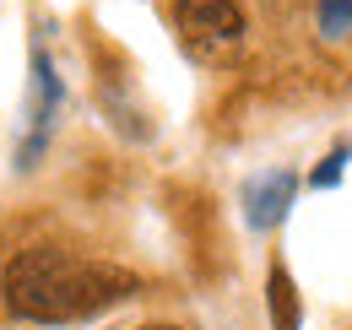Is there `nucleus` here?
<instances>
[{
	"label": "nucleus",
	"instance_id": "nucleus-4",
	"mask_svg": "<svg viewBox=\"0 0 352 330\" xmlns=\"http://www.w3.org/2000/svg\"><path fill=\"white\" fill-rule=\"evenodd\" d=\"M33 87H38V103H33V146H28V157L44 146L49 124L60 114V76H54V65H49L44 49H33Z\"/></svg>",
	"mask_w": 352,
	"mask_h": 330
},
{
	"label": "nucleus",
	"instance_id": "nucleus-2",
	"mask_svg": "<svg viewBox=\"0 0 352 330\" xmlns=\"http://www.w3.org/2000/svg\"><path fill=\"white\" fill-rule=\"evenodd\" d=\"M174 22L190 43L244 38V11H239V0H174Z\"/></svg>",
	"mask_w": 352,
	"mask_h": 330
},
{
	"label": "nucleus",
	"instance_id": "nucleus-7",
	"mask_svg": "<svg viewBox=\"0 0 352 330\" xmlns=\"http://www.w3.org/2000/svg\"><path fill=\"white\" fill-rule=\"evenodd\" d=\"M347 157H352V146H336L325 163L314 168V179H309V184H314V190H331V184H342V173H347Z\"/></svg>",
	"mask_w": 352,
	"mask_h": 330
},
{
	"label": "nucleus",
	"instance_id": "nucleus-1",
	"mask_svg": "<svg viewBox=\"0 0 352 330\" xmlns=\"http://www.w3.org/2000/svg\"><path fill=\"white\" fill-rule=\"evenodd\" d=\"M135 292H141L135 271L109 265V260H76L71 249H54V244L22 249L0 271L6 309L16 320H33V325H71V320H87V314L125 303Z\"/></svg>",
	"mask_w": 352,
	"mask_h": 330
},
{
	"label": "nucleus",
	"instance_id": "nucleus-8",
	"mask_svg": "<svg viewBox=\"0 0 352 330\" xmlns=\"http://www.w3.org/2000/svg\"><path fill=\"white\" fill-rule=\"evenodd\" d=\"M141 330H179V325H141Z\"/></svg>",
	"mask_w": 352,
	"mask_h": 330
},
{
	"label": "nucleus",
	"instance_id": "nucleus-5",
	"mask_svg": "<svg viewBox=\"0 0 352 330\" xmlns=\"http://www.w3.org/2000/svg\"><path fill=\"white\" fill-rule=\"evenodd\" d=\"M265 303H271V330H304V309H298V287H293L287 265H271Z\"/></svg>",
	"mask_w": 352,
	"mask_h": 330
},
{
	"label": "nucleus",
	"instance_id": "nucleus-3",
	"mask_svg": "<svg viewBox=\"0 0 352 330\" xmlns=\"http://www.w3.org/2000/svg\"><path fill=\"white\" fill-rule=\"evenodd\" d=\"M293 190H298V179H293V168H271L261 179H250L244 184V222L255 228V233H271L287 206H293Z\"/></svg>",
	"mask_w": 352,
	"mask_h": 330
},
{
	"label": "nucleus",
	"instance_id": "nucleus-6",
	"mask_svg": "<svg viewBox=\"0 0 352 330\" xmlns=\"http://www.w3.org/2000/svg\"><path fill=\"white\" fill-rule=\"evenodd\" d=\"M320 33L325 38L352 33V0H320Z\"/></svg>",
	"mask_w": 352,
	"mask_h": 330
}]
</instances>
